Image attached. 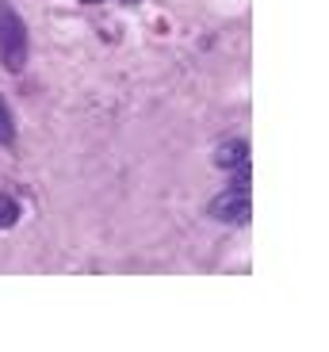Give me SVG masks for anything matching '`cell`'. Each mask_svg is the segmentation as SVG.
Returning a JSON list of instances; mask_svg holds the SVG:
<instances>
[{
    "label": "cell",
    "mask_w": 329,
    "mask_h": 352,
    "mask_svg": "<svg viewBox=\"0 0 329 352\" xmlns=\"http://www.w3.org/2000/svg\"><path fill=\"white\" fill-rule=\"evenodd\" d=\"M0 126L12 134V119H8V107H4V100H0Z\"/></svg>",
    "instance_id": "obj_6"
},
{
    "label": "cell",
    "mask_w": 329,
    "mask_h": 352,
    "mask_svg": "<svg viewBox=\"0 0 329 352\" xmlns=\"http://www.w3.org/2000/svg\"><path fill=\"white\" fill-rule=\"evenodd\" d=\"M126 4H138V0H126Z\"/></svg>",
    "instance_id": "obj_7"
},
{
    "label": "cell",
    "mask_w": 329,
    "mask_h": 352,
    "mask_svg": "<svg viewBox=\"0 0 329 352\" xmlns=\"http://www.w3.org/2000/svg\"><path fill=\"white\" fill-rule=\"evenodd\" d=\"M211 214L218 222H245L253 214V199L245 192H238V188H234V192H223L218 199L211 203Z\"/></svg>",
    "instance_id": "obj_2"
},
{
    "label": "cell",
    "mask_w": 329,
    "mask_h": 352,
    "mask_svg": "<svg viewBox=\"0 0 329 352\" xmlns=\"http://www.w3.org/2000/svg\"><path fill=\"white\" fill-rule=\"evenodd\" d=\"M16 219H19V207H16V199H8V195H0V230L16 226Z\"/></svg>",
    "instance_id": "obj_4"
},
{
    "label": "cell",
    "mask_w": 329,
    "mask_h": 352,
    "mask_svg": "<svg viewBox=\"0 0 329 352\" xmlns=\"http://www.w3.org/2000/svg\"><path fill=\"white\" fill-rule=\"evenodd\" d=\"M214 161H218L223 168H234V165H241V161H249V146H245L241 138H234V142H226V146H218Z\"/></svg>",
    "instance_id": "obj_3"
},
{
    "label": "cell",
    "mask_w": 329,
    "mask_h": 352,
    "mask_svg": "<svg viewBox=\"0 0 329 352\" xmlns=\"http://www.w3.org/2000/svg\"><path fill=\"white\" fill-rule=\"evenodd\" d=\"M0 62L12 73H19L27 65V31L16 12H8L4 4H0Z\"/></svg>",
    "instance_id": "obj_1"
},
{
    "label": "cell",
    "mask_w": 329,
    "mask_h": 352,
    "mask_svg": "<svg viewBox=\"0 0 329 352\" xmlns=\"http://www.w3.org/2000/svg\"><path fill=\"white\" fill-rule=\"evenodd\" d=\"M249 165H245V161H241V165H234V188H238V192H245V188H249Z\"/></svg>",
    "instance_id": "obj_5"
}]
</instances>
